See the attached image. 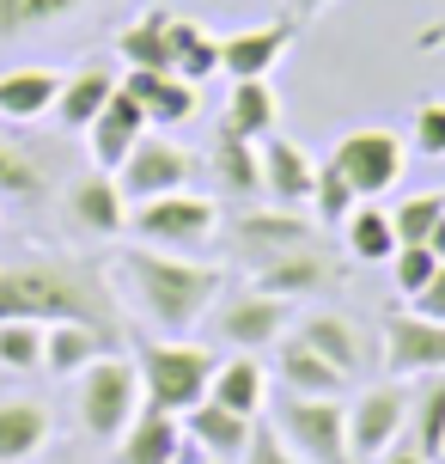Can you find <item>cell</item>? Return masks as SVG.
<instances>
[{"label": "cell", "instance_id": "8d00e7d4", "mask_svg": "<svg viewBox=\"0 0 445 464\" xmlns=\"http://www.w3.org/2000/svg\"><path fill=\"white\" fill-rule=\"evenodd\" d=\"M440 220H445V196H409V202L391 214V227H397V245H427Z\"/></svg>", "mask_w": 445, "mask_h": 464}, {"label": "cell", "instance_id": "4fadbf2b", "mask_svg": "<svg viewBox=\"0 0 445 464\" xmlns=\"http://www.w3.org/2000/svg\"><path fill=\"white\" fill-rule=\"evenodd\" d=\"M147 104L135 92H122V80H117V92H110V104L98 111V122L86 129V147H92V165L98 171H117L128 153H135V140L147 135Z\"/></svg>", "mask_w": 445, "mask_h": 464}, {"label": "cell", "instance_id": "83f0119b", "mask_svg": "<svg viewBox=\"0 0 445 464\" xmlns=\"http://www.w3.org/2000/svg\"><path fill=\"white\" fill-rule=\"evenodd\" d=\"M275 92H269V80H232V92H226V129H238L244 140H269L275 135Z\"/></svg>", "mask_w": 445, "mask_h": 464}, {"label": "cell", "instance_id": "74e56055", "mask_svg": "<svg viewBox=\"0 0 445 464\" xmlns=\"http://www.w3.org/2000/svg\"><path fill=\"white\" fill-rule=\"evenodd\" d=\"M433 276H440L433 245H397V251H391V281H397V294H409V300H415Z\"/></svg>", "mask_w": 445, "mask_h": 464}, {"label": "cell", "instance_id": "b9f144b4", "mask_svg": "<svg viewBox=\"0 0 445 464\" xmlns=\"http://www.w3.org/2000/svg\"><path fill=\"white\" fill-rule=\"evenodd\" d=\"M409 305H415L421 318H440V324H445V263H440V276L427 281V287H421V294H415Z\"/></svg>", "mask_w": 445, "mask_h": 464}, {"label": "cell", "instance_id": "1f68e13d", "mask_svg": "<svg viewBox=\"0 0 445 464\" xmlns=\"http://www.w3.org/2000/svg\"><path fill=\"white\" fill-rule=\"evenodd\" d=\"M213 165H220V184L232 189V196H257V189H262L257 140H244L238 129H226V122H220V135H213Z\"/></svg>", "mask_w": 445, "mask_h": 464}, {"label": "cell", "instance_id": "7bdbcfd3", "mask_svg": "<svg viewBox=\"0 0 445 464\" xmlns=\"http://www.w3.org/2000/svg\"><path fill=\"white\" fill-rule=\"evenodd\" d=\"M384 464H427V459H421L409 440H402V446H391V452H384Z\"/></svg>", "mask_w": 445, "mask_h": 464}, {"label": "cell", "instance_id": "e575fe53", "mask_svg": "<svg viewBox=\"0 0 445 464\" xmlns=\"http://www.w3.org/2000/svg\"><path fill=\"white\" fill-rule=\"evenodd\" d=\"M0 367L6 372H43V324L6 318L0 324Z\"/></svg>", "mask_w": 445, "mask_h": 464}, {"label": "cell", "instance_id": "ffe728a7", "mask_svg": "<svg viewBox=\"0 0 445 464\" xmlns=\"http://www.w3.org/2000/svg\"><path fill=\"white\" fill-rule=\"evenodd\" d=\"M68 214L86 232H98V238H117V232L128 227V196L117 189L110 171H92V178H80V184L68 189Z\"/></svg>", "mask_w": 445, "mask_h": 464}, {"label": "cell", "instance_id": "603a6c76", "mask_svg": "<svg viewBox=\"0 0 445 464\" xmlns=\"http://www.w3.org/2000/svg\"><path fill=\"white\" fill-rule=\"evenodd\" d=\"M62 73L55 68H6L0 73V116L6 122H37L43 111H55Z\"/></svg>", "mask_w": 445, "mask_h": 464}, {"label": "cell", "instance_id": "bcb514c9", "mask_svg": "<svg viewBox=\"0 0 445 464\" xmlns=\"http://www.w3.org/2000/svg\"><path fill=\"white\" fill-rule=\"evenodd\" d=\"M427 245H433V256H440V263H445V220H440V227H433V238H427Z\"/></svg>", "mask_w": 445, "mask_h": 464}, {"label": "cell", "instance_id": "f35d334b", "mask_svg": "<svg viewBox=\"0 0 445 464\" xmlns=\"http://www.w3.org/2000/svg\"><path fill=\"white\" fill-rule=\"evenodd\" d=\"M43 189V171L24 160L13 140H0V202H31Z\"/></svg>", "mask_w": 445, "mask_h": 464}, {"label": "cell", "instance_id": "8fae6325", "mask_svg": "<svg viewBox=\"0 0 445 464\" xmlns=\"http://www.w3.org/2000/svg\"><path fill=\"white\" fill-rule=\"evenodd\" d=\"M384 367H391V379L445 372V324L421 318V312H391L384 318Z\"/></svg>", "mask_w": 445, "mask_h": 464}, {"label": "cell", "instance_id": "ee69618b", "mask_svg": "<svg viewBox=\"0 0 445 464\" xmlns=\"http://www.w3.org/2000/svg\"><path fill=\"white\" fill-rule=\"evenodd\" d=\"M293 6H299V19H317V13H324L329 0H293Z\"/></svg>", "mask_w": 445, "mask_h": 464}, {"label": "cell", "instance_id": "44dd1931", "mask_svg": "<svg viewBox=\"0 0 445 464\" xmlns=\"http://www.w3.org/2000/svg\"><path fill=\"white\" fill-rule=\"evenodd\" d=\"M208 397L220 410H232V416H262V403H269V372L257 367V354H232V361L213 367Z\"/></svg>", "mask_w": 445, "mask_h": 464}, {"label": "cell", "instance_id": "d6986e66", "mask_svg": "<svg viewBox=\"0 0 445 464\" xmlns=\"http://www.w3.org/2000/svg\"><path fill=\"white\" fill-rule=\"evenodd\" d=\"M251 428H257V416H232V410H220L213 397H202L184 416V434L202 446V452H213L220 464H232V459L251 452Z\"/></svg>", "mask_w": 445, "mask_h": 464}, {"label": "cell", "instance_id": "ab89813d", "mask_svg": "<svg viewBox=\"0 0 445 464\" xmlns=\"http://www.w3.org/2000/svg\"><path fill=\"white\" fill-rule=\"evenodd\" d=\"M409 140H415V153H427V160H445V104H421L415 122H409Z\"/></svg>", "mask_w": 445, "mask_h": 464}, {"label": "cell", "instance_id": "7a4b0ae2", "mask_svg": "<svg viewBox=\"0 0 445 464\" xmlns=\"http://www.w3.org/2000/svg\"><path fill=\"white\" fill-rule=\"evenodd\" d=\"M110 281H117V294L159 336H189L195 318H208L220 287H226V276L213 263H195V256H177V251H153V245L117 251L110 256Z\"/></svg>", "mask_w": 445, "mask_h": 464}, {"label": "cell", "instance_id": "7c38bea8", "mask_svg": "<svg viewBox=\"0 0 445 464\" xmlns=\"http://www.w3.org/2000/svg\"><path fill=\"white\" fill-rule=\"evenodd\" d=\"M251 263H257V287H262V294H281V300L324 294L336 276H348V269H336V263H329V251H317V245L269 251V256H251Z\"/></svg>", "mask_w": 445, "mask_h": 464}, {"label": "cell", "instance_id": "52a82bcc", "mask_svg": "<svg viewBox=\"0 0 445 464\" xmlns=\"http://www.w3.org/2000/svg\"><path fill=\"white\" fill-rule=\"evenodd\" d=\"M329 165H336V171L354 184V196H360V202H378V196L402 178L409 153H402V140L391 135V129H354V135L336 140Z\"/></svg>", "mask_w": 445, "mask_h": 464}, {"label": "cell", "instance_id": "6da1fadb", "mask_svg": "<svg viewBox=\"0 0 445 464\" xmlns=\"http://www.w3.org/2000/svg\"><path fill=\"white\" fill-rule=\"evenodd\" d=\"M117 324V281L86 256H19L0 263V324Z\"/></svg>", "mask_w": 445, "mask_h": 464}, {"label": "cell", "instance_id": "7dc6e473", "mask_svg": "<svg viewBox=\"0 0 445 464\" xmlns=\"http://www.w3.org/2000/svg\"><path fill=\"white\" fill-rule=\"evenodd\" d=\"M440 464H445V459H440Z\"/></svg>", "mask_w": 445, "mask_h": 464}, {"label": "cell", "instance_id": "e0dca14e", "mask_svg": "<svg viewBox=\"0 0 445 464\" xmlns=\"http://www.w3.org/2000/svg\"><path fill=\"white\" fill-rule=\"evenodd\" d=\"M177 446H184V421L171 416V410L141 403L135 421L117 434V459H110V464H171V459H177Z\"/></svg>", "mask_w": 445, "mask_h": 464}, {"label": "cell", "instance_id": "f1b7e54d", "mask_svg": "<svg viewBox=\"0 0 445 464\" xmlns=\"http://www.w3.org/2000/svg\"><path fill=\"white\" fill-rule=\"evenodd\" d=\"M238 238H244L251 256H269V251H293V245H317V227L299 220L293 208H275V214H251L238 227Z\"/></svg>", "mask_w": 445, "mask_h": 464}, {"label": "cell", "instance_id": "484cf974", "mask_svg": "<svg viewBox=\"0 0 445 464\" xmlns=\"http://www.w3.org/2000/svg\"><path fill=\"white\" fill-rule=\"evenodd\" d=\"M409 446L421 452L427 464L445 459V372H427L421 385H415V397H409Z\"/></svg>", "mask_w": 445, "mask_h": 464}, {"label": "cell", "instance_id": "30bf717a", "mask_svg": "<svg viewBox=\"0 0 445 464\" xmlns=\"http://www.w3.org/2000/svg\"><path fill=\"white\" fill-rule=\"evenodd\" d=\"M287 318H293V300L262 294V287H244V294H232V300L213 312V336L226 348H238V354H257V348L281 343Z\"/></svg>", "mask_w": 445, "mask_h": 464}, {"label": "cell", "instance_id": "4dcf8cb0", "mask_svg": "<svg viewBox=\"0 0 445 464\" xmlns=\"http://www.w3.org/2000/svg\"><path fill=\"white\" fill-rule=\"evenodd\" d=\"M122 62L128 68H147V73H171V13H141L117 37Z\"/></svg>", "mask_w": 445, "mask_h": 464}, {"label": "cell", "instance_id": "3957f363", "mask_svg": "<svg viewBox=\"0 0 445 464\" xmlns=\"http://www.w3.org/2000/svg\"><path fill=\"white\" fill-rule=\"evenodd\" d=\"M135 367H141V397L153 410L189 416V410L208 397V379H213L220 361H213L202 343H189V336H159V343H141Z\"/></svg>", "mask_w": 445, "mask_h": 464}, {"label": "cell", "instance_id": "8992f818", "mask_svg": "<svg viewBox=\"0 0 445 464\" xmlns=\"http://www.w3.org/2000/svg\"><path fill=\"white\" fill-rule=\"evenodd\" d=\"M73 410H80V428H86L92 440L117 446V434L135 421V410H141V367L122 361V354H98L92 367L80 372Z\"/></svg>", "mask_w": 445, "mask_h": 464}, {"label": "cell", "instance_id": "836d02e7", "mask_svg": "<svg viewBox=\"0 0 445 464\" xmlns=\"http://www.w3.org/2000/svg\"><path fill=\"white\" fill-rule=\"evenodd\" d=\"M92 0H0V44L13 37H31V31H49V24L86 13Z\"/></svg>", "mask_w": 445, "mask_h": 464}, {"label": "cell", "instance_id": "cb8c5ba5", "mask_svg": "<svg viewBox=\"0 0 445 464\" xmlns=\"http://www.w3.org/2000/svg\"><path fill=\"white\" fill-rule=\"evenodd\" d=\"M299 343H311L324 361H336V367L348 372V379L366 367V336H360V324L342 318V312H311L299 324Z\"/></svg>", "mask_w": 445, "mask_h": 464}, {"label": "cell", "instance_id": "5b68a950", "mask_svg": "<svg viewBox=\"0 0 445 464\" xmlns=\"http://www.w3.org/2000/svg\"><path fill=\"white\" fill-rule=\"evenodd\" d=\"M128 227H135V245L195 256V251H208V245H213V232H220V208H213L208 196L171 189V196L135 202V208H128Z\"/></svg>", "mask_w": 445, "mask_h": 464}, {"label": "cell", "instance_id": "f546056e", "mask_svg": "<svg viewBox=\"0 0 445 464\" xmlns=\"http://www.w3.org/2000/svg\"><path fill=\"white\" fill-rule=\"evenodd\" d=\"M342 245H348L354 263H391V251H397V227H391V214L378 208V202H360V208L342 220Z\"/></svg>", "mask_w": 445, "mask_h": 464}, {"label": "cell", "instance_id": "9c48e42d", "mask_svg": "<svg viewBox=\"0 0 445 464\" xmlns=\"http://www.w3.org/2000/svg\"><path fill=\"white\" fill-rule=\"evenodd\" d=\"M189 171H195V160H189L177 140L141 135V140H135V153L117 165V189L128 196V208H135V202H153V196L189 189Z\"/></svg>", "mask_w": 445, "mask_h": 464}, {"label": "cell", "instance_id": "ac0fdd59", "mask_svg": "<svg viewBox=\"0 0 445 464\" xmlns=\"http://www.w3.org/2000/svg\"><path fill=\"white\" fill-rule=\"evenodd\" d=\"M55 440V416L37 397H0V464H24Z\"/></svg>", "mask_w": 445, "mask_h": 464}, {"label": "cell", "instance_id": "f6af8a7d", "mask_svg": "<svg viewBox=\"0 0 445 464\" xmlns=\"http://www.w3.org/2000/svg\"><path fill=\"white\" fill-rule=\"evenodd\" d=\"M445 44V24H433V31H421V49H440Z\"/></svg>", "mask_w": 445, "mask_h": 464}, {"label": "cell", "instance_id": "7402d4cb", "mask_svg": "<svg viewBox=\"0 0 445 464\" xmlns=\"http://www.w3.org/2000/svg\"><path fill=\"white\" fill-rule=\"evenodd\" d=\"M110 92H117V80L98 68V62H92V68L62 73V92H55V122H62V129H80V135H86V129L98 122V111L110 104Z\"/></svg>", "mask_w": 445, "mask_h": 464}, {"label": "cell", "instance_id": "d6a6232c", "mask_svg": "<svg viewBox=\"0 0 445 464\" xmlns=\"http://www.w3.org/2000/svg\"><path fill=\"white\" fill-rule=\"evenodd\" d=\"M171 73L189 80V86H202L208 73H220V37H208L202 24H189V19H171Z\"/></svg>", "mask_w": 445, "mask_h": 464}, {"label": "cell", "instance_id": "277c9868", "mask_svg": "<svg viewBox=\"0 0 445 464\" xmlns=\"http://www.w3.org/2000/svg\"><path fill=\"white\" fill-rule=\"evenodd\" d=\"M269 428L281 434V446L299 464H354V452H348V410H342L336 397L281 392V397H275Z\"/></svg>", "mask_w": 445, "mask_h": 464}, {"label": "cell", "instance_id": "9a60e30c", "mask_svg": "<svg viewBox=\"0 0 445 464\" xmlns=\"http://www.w3.org/2000/svg\"><path fill=\"white\" fill-rule=\"evenodd\" d=\"M122 330L110 324H43V372L49 379H68V372H86L98 354H117Z\"/></svg>", "mask_w": 445, "mask_h": 464}, {"label": "cell", "instance_id": "ba28073f", "mask_svg": "<svg viewBox=\"0 0 445 464\" xmlns=\"http://www.w3.org/2000/svg\"><path fill=\"white\" fill-rule=\"evenodd\" d=\"M402 428H409V392H402L397 379H391V385H373V392H360L348 403V452H354V464L384 459V452L397 446Z\"/></svg>", "mask_w": 445, "mask_h": 464}, {"label": "cell", "instance_id": "60d3db41", "mask_svg": "<svg viewBox=\"0 0 445 464\" xmlns=\"http://www.w3.org/2000/svg\"><path fill=\"white\" fill-rule=\"evenodd\" d=\"M244 464H299V459L281 446V434H275L269 421H257V428H251V452H244Z\"/></svg>", "mask_w": 445, "mask_h": 464}, {"label": "cell", "instance_id": "5bb4252c", "mask_svg": "<svg viewBox=\"0 0 445 464\" xmlns=\"http://www.w3.org/2000/svg\"><path fill=\"white\" fill-rule=\"evenodd\" d=\"M287 44H293V24H244L232 37H220V73L226 80H269Z\"/></svg>", "mask_w": 445, "mask_h": 464}, {"label": "cell", "instance_id": "d590c367", "mask_svg": "<svg viewBox=\"0 0 445 464\" xmlns=\"http://www.w3.org/2000/svg\"><path fill=\"white\" fill-rule=\"evenodd\" d=\"M311 208H317V220H324V227H342V220L360 208L354 184H348V178H342V171H336L329 160L317 165V189H311Z\"/></svg>", "mask_w": 445, "mask_h": 464}, {"label": "cell", "instance_id": "4316f807", "mask_svg": "<svg viewBox=\"0 0 445 464\" xmlns=\"http://www.w3.org/2000/svg\"><path fill=\"white\" fill-rule=\"evenodd\" d=\"M122 92H135V98H141L153 122H184V116L195 111V86H189V80H177V73H147V68H128Z\"/></svg>", "mask_w": 445, "mask_h": 464}, {"label": "cell", "instance_id": "d4e9b609", "mask_svg": "<svg viewBox=\"0 0 445 464\" xmlns=\"http://www.w3.org/2000/svg\"><path fill=\"white\" fill-rule=\"evenodd\" d=\"M275 367H281V392H299V397H336L348 385V372L336 367V361H324V354L311 343H299V336L281 343V361H275Z\"/></svg>", "mask_w": 445, "mask_h": 464}, {"label": "cell", "instance_id": "2e32d148", "mask_svg": "<svg viewBox=\"0 0 445 464\" xmlns=\"http://www.w3.org/2000/svg\"><path fill=\"white\" fill-rule=\"evenodd\" d=\"M257 153H262V189H269L281 208H299V202H311V189H317V160L305 153L299 140L269 135Z\"/></svg>", "mask_w": 445, "mask_h": 464}]
</instances>
